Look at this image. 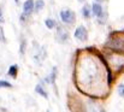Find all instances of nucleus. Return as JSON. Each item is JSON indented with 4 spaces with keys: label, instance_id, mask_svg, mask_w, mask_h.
I'll return each mask as SVG.
<instances>
[{
    "label": "nucleus",
    "instance_id": "1",
    "mask_svg": "<svg viewBox=\"0 0 124 112\" xmlns=\"http://www.w3.org/2000/svg\"><path fill=\"white\" fill-rule=\"evenodd\" d=\"M60 18L66 24H72L75 22V13L71 10H63L60 11Z\"/></svg>",
    "mask_w": 124,
    "mask_h": 112
},
{
    "label": "nucleus",
    "instance_id": "2",
    "mask_svg": "<svg viewBox=\"0 0 124 112\" xmlns=\"http://www.w3.org/2000/svg\"><path fill=\"white\" fill-rule=\"evenodd\" d=\"M34 11V1L33 0H27L23 5V15H22V21H25L27 17H29L31 15V12Z\"/></svg>",
    "mask_w": 124,
    "mask_h": 112
},
{
    "label": "nucleus",
    "instance_id": "3",
    "mask_svg": "<svg viewBox=\"0 0 124 112\" xmlns=\"http://www.w3.org/2000/svg\"><path fill=\"white\" fill-rule=\"evenodd\" d=\"M92 12H93L99 19L101 18V23L105 22V13H104V10H102V7H101L100 4L94 2V4L92 5Z\"/></svg>",
    "mask_w": 124,
    "mask_h": 112
},
{
    "label": "nucleus",
    "instance_id": "4",
    "mask_svg": "<svg viewBox=\"0 0 124 112\" xmlns=\"http://www.w3.org/2000/svg\"><path fill=\"white\" fill-rule=\"evenodd\" d=\"M75 37L80 41H85L87 37H88V33H87V29L84 27H78L76 30H75Z\"/></svg>",
    "mask_w": 124,
    "mask_h": 112
},
{
    "label": "nucleus",
    "instance_id": "5",
    "mask_svg": "<svg viewBox=\"0 0 124 112\" xmlns=\"http://www.w3.org/2000/svg\"><path fill=\"white\" fill-rule=\"evenodd\" d=\"M68 33H66V30H64L63 28H58L57 29V34H55V39H57V41H59V42H65L66 40H68Z\"/></svg>",
    "mask_w": 124,
    "mask_h": 112
},
{
    "label": "nucleus",
    "instance_id": "6",
    "mask_svg": "<svg viewBox=\"0 0 124 112\" xmlns=\"http://www.w3.org/2000/svg\"><path fill=\"white\" fill-rule=\"evenodd\" d=\"M111 48H116V49H124V40L122 39H113L110 42Z\"/></svg>",
    "mask_w": 124,
    "mask_h": 112
},
{
    "label": "nucleus",
    "instance_id": "7",
    "mask_svg": "<svg viewBox=\"0 0 124 112\" xmlns=\"http://www.w3.org/2000/svg\"><path fill=\"white\" fill-rule=\"evenodd\" d=\"M35 90H36V93H38V94H40V95H41L42 98H45V99H47V98H48L47 93L45 92V89L42 88L41 84H38V86L35 87Z\"/></svg>",
    "mask_w": 124,
    "mask_h": 112
},
{
    "label": "nucleus",
    "instance_id": "8",
    "mask_svg": "<svg viewBox=\"0 0 124 112\" xmlns=\"http://www.w3.org/2000/svg\"><path fill=\"white\" fill-rule=\"evenodd\" d=\"M17 72H18V66L17 65H12V66H10V69L7 71V75L11 76V77H16Z\"/></svg>",
    "mask_w": 124,
    "mask_h": 112
},
{
    "label": "nucleus",
    "instance_id": "9",
    "mask_svg": "<svg viewBox=\"0 0 124 112\" xmlns=\"http://www.w3.org/2000/svg\"><path fill=\"white\" fill-rule=\"evenodd\" d=\"M43 6H45V1L43 0H36L35 4H34V10L36 12H39V11H41L43 8Z\"/></svg>",
    "mask_w": 124,
    "mask_h": 112
},
{
    "label": "nucleus",
    "instance_id": "10",
    "mask_svg": "<svg viewBox=\"0 0 124 112\" xmlns=\"http://www.w3.org/2000/svg\"><path fill=\"white\" fill-rule=\"evenodd\" d=\"M45 24H46V27H47L48 29H53V28L55 27V21H54V19H51V18H47V19L45 21Z\"/></svg>",
    "mask_w": 124,
    "mask_h": 112
},
{
    "label": "nucleus",
    "instance_id": "11",
    "mask_svg": "<svg viewBox=\"0 0 124 112\" xmlns=\"http://www.w3.org/2000/svg\"><path fill=\"white\" fill-rule=\"evenodd\" d=\"M82 15H83V17H85V18H89V17H90V7H89L88 5L83 6Z\"/></svg>",
    "mask_w": 124,
    "mask_h": 112
},
{
    "label": "nucleus",
    "instance_id": "12",
    "mask_svg": "<svg viewBox=\"0 0 124 112\" xmlns=\"http://www.w3.org/2000/svg\"><path fill=\"white\" fill-rule=\"evenodd\" d=\"M12 87L10 82H6V81H0V88H10Z\"/></svg>",
    "mask_w": 124,
    "mask_h": 112
},
{
    "label": "nucleus",
    "instance_id": "13",
    "mask_svg": "<svg viewBox=\"0 0 124 112\" xmlns=\"http://www.w3.org/2000/svg\"><path fill=\"white\" fill-rule=\"evenodd\" d=\"M0 41H1V42H6V39H5V34H4L2 27H0Z\"/></svg>",
    "mask_w": 124,
    "mask_h": 112
},
{
    "label": "nucleus",
    "instance_id": "14",
    "mask_svg": "<svg viewBox=\"0 0 124 112\" xmlns=\"http://www.w3.org/2000/svg\"><path fill=\"white\" fill-rule=\"evenodd\" d=\"M118 93H119V95L124 96V84H121V86L118 87Z\"/></svg>",
    "mask_w": 124,
    "mask_h": 112
},
{
    "label": "nucleus",
    "instance_id": "15",
    "mask_svg": "<svg viewBox=\"0 0 124 112\" xmlns=\"http://www.w3.org/2000/svg\"><path fill=\"white\" fill-rule=\"evenodd\" d=\"M24 49H25V41H22V45H21V54L22 56L24 54Z\"/></svg>",
    "mask_w": 124,
    "mask_h": 112
},
{
    "label": "nucleus",
    "instance_id": "16",
    "mask_svg": "<svg viewBox=\"0 0 124 112\" xmlns=\"http://www.w3.org/2000/svg\"><path fill=\"white\" fill-rule=\"evenodd\" d=\"M4 22V18H2V10L0 8V23H2Z\"/></svg>",
    "mask_w": 124,
    "mask_h": 112
},
{
    "label": "nucleus",
    "instance_id": "17",
    "mask_svg": "<svg viewBox=\"0 0 124 112\" xmlns=\"http://www.w3.org/2000/svg\"><path fill=\"white\" fill-rule=\"evenodd\" d=\"M15 2H16V4H19V0H15Z\"/></svg>",
    "mask_w": 124,
    "mask_h": 112
},
{
    "label": "nucleus",
    "instance_id": "18",
    "mask_svg": "<svg viewBox=\"0 0 124 112\" xmlns=\"http://www.w3.org/2000/svg\"><path fill=\"white\" fill-rule=\"evenodd\" d=\"M95 1H99V2H101V1H104V0H95Z\"/></svg>",
    "mask_w": 124,
    "mask_h": 112
},
{
    "label": "nucleus",
    "instance_id": "19",
    "mask_svg": "<svg viewBox=\"0 0 124 112\" xmlns=\"http://www.w3.org/2000/svg\"><path fill=\"white\" fill-rule=\"evenodd\" d=\"M80 1H81V2H83V1H84V0H80Z\"/></svg>",
    "mask_w": 124,
    "mask_h": 112
},
{
    "label": "nucleus",
    "instance_id": "20",
    "mask_svg": "<svg viewBox=\"0 0 124 112\" xmlns=\"http://www.w3.org/2000/svg\"><path fill=\"white\" fill-rule=\"evenodd\" d=\"M100 112H105V111H104V110H101V111H100Z\"/></svg>",
    "mask_w": 124,
    "mask_h": 112
}]
</instances>
